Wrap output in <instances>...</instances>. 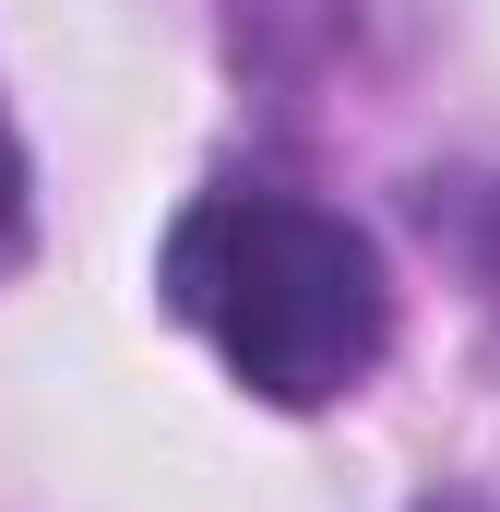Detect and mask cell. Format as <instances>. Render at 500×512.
<instances>
[{"instance_id": "1", "label": "cell", "mask_w": 500, "mask_h": 512, "mask_svg": "<svg viewBox=\"0 0 500 512\" xmlns=\"http://www.w3.org/2000/svg\"><path fill=\"white\" fill-rule=\"evenodd\" d=\"M167 310L227 358V382L262 405H334L381 370L393 346V274L381 251L298 191L227 179L203 203H179L167 251H155Z\"/></svg>"}, {"instance_id": "2", "label": "cell", "mask_w": 500, "mask_h": 512, "mask_svg": "<svg viewBox=\"0 0 500 512\" xmlns=\"http://www.w3.org/2000/svg\"><path fill=\"white\" fill-rule=\"evenodd\" d=\"M417 215H429V239L465 251V274L489 286V310H500V191H489V179H453V191H429Z\"/></svg>"}, {"instance_id": "3", "label": "cell", "mask_w": 500, "mask_h": 512, "mask_svg": "<svg viewBox=\"0 0 500 512\" xmlns=\"http://www.w3.org/2000/svg\"><path fill=\"white\" fill-rule=\"evenodd\" d=\"M24 227H36V179H24V131L0 108V274L24 262Z\"/></svg>"}]
</instances>
